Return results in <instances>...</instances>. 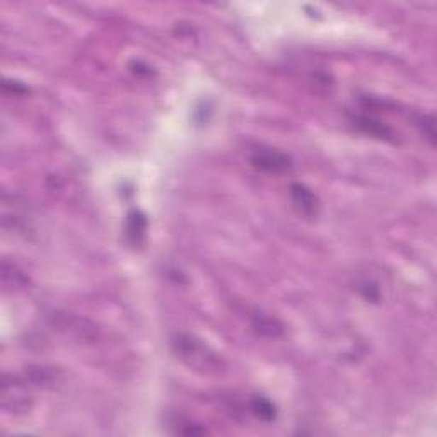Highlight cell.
Here are the masks:
<instances>
[{"label":"cell","instance_id":"ba28073f","mask_svg":"<svg viewBox=\"0 0 437 437\" xmlns=\"http://www.w3.org/2000/svg\"><path fill=\"white\" fill-rule=\"evenodd\" d=\"M250 411L265 424H270L277 419V406L268 398L260 397V394H256L250 400Z\"/></svg>","mask_w":437,"mask_h":437},{"label":"cell","instance_id":"8992f818","mask_svg":"<svg viewBox=\"0 0 437 437\" xmlns=\"http://www.w3.org/2000/svg\"><path fill=\"white\" fill-rule=\"evenodd\" d=\"M147 233V217L140 210H130L125 221V238L132 246H140Z\"/></svg>","mask_w":437,"mask_h":437},{"label":"cell","instance_id":"8fae6325","mask_svg":"<svg viewBox=\"0 0 437 437\" xmlns=\"http://www.w3.org/2000/svg\"><path fill=\"white\" fill-rule=\"evenodd\" d=\"M175 432L176 434H207V428L190 420H179L178 424H175Z\"/></svg>","mask_w":437,"mask_h":437},{"label":"cell","instance_id":"277c9868","mask_svg":"<svg viewBox=\"0 0 437 437\" xmlns=\"http://www.w3.org/2000/svg\"><path fill=\"white\" fill-rule=\"evenodd\" d=\"M352 125L359 130V132L365 133V135H371L374 138H380V140L393 142L394 140V132L385 121L372 115H354L350 118Z\"/></svg>","mask_w":437,"mask_h":437},{"label":"cell","instance_id":"3957f363","mask_svg":"<svg viewBox=\"0 0 437 437\" xmlns=\"http://www.w3.org/2000/svg\"><path fill=\"white\" fill-rule=\"evenodd\" d=\"M250 162L255 170L268 175H284L294 167L291 155L268 145H256L251 149Z\"/></svg>","mask_w":437,"mask_h":437},{"label":"cell","instance_id":"5b68a950","mask_svg":"<svg viewBox=\"0 0 437 437\" xmlns=\"http://www.w3.org/2000/svg\"><path fill=\"white\" fill-rule=\"evenodd\" d=\"M289 193H291L294 207L299 210V214H302L304 217L316 216L319 210V200L313 190H309L302 183H292L291 188H289Z\"/></svg>","mask_w":437,"mask_h":437},{"label":"cell","instance_id":"9c48e42d","mask_svg":"<svg viewBox=\"0 0 437 437\" xmlns=\"http://www.w3.org/2000/svg\"><path fill=\"white\" fill-rule=\"evenodd\" d=\"M2 282L6 289H18L24 287L28 284V277L24 272H21L18 265L9 263L7 260L2 262Z\"/></svg>","mask_w":437,"mask_h":437},{"label":"cell","instance_id":"6da1fadb","mask_svg":"<svg viewBox=\"0 0 437 437\" xmlns=\"http://www.w3.org/2000/svg\"><path fill=\"white\" fill-rule=\"evenodd\" d=\"M171 348L187 367L201 374H221L226 371V363L204 340L188 333H176L171 338Z\"/></svg>","mask_w":437,"mask_h":437},{"label":"cell","instance_id":"30bf717a","mask_svg":"<svg viewBox=\"0 0 437 437\" xmlns=\"http://www.w3.org/2000/svg\"><path fill=\"white\" fill-rule=\"evenodd\" d=\"M415 125H417L420 133H422L424 137L428 138V142L431 144H434V138H436V128H434V118L428 115H419L417 118H415Z\"/></svg>","mask_w":437,"mask_h":437},{"label":"cell","instance_id":"7a4b0ae2","mask_svg":"<svg viewBox=\"0 0 437 437\" xmlns=\"http://www.w3.org/2000/svg\"><path fill=\"white\" fill-rule=\"evenodd\" d=\"M29 382L23 376L4 374L2 380V406L9 414L21 415L31 409L33 402L29 397Z\"/></svg>","mask_w":437,"mask_h":437},{"label":"cell","instance_id":"7c38bea8","mask_svg":"<svg viewBox=\"0 0 437 437\" xmlns=\"http://www.w3.org/2000/svg\"><path fill=\"white\" fill-rule=\"evenodd\" d=\"M359 291H360V294H363V296L365 297V299L374 301V302L380 299V289H377L374 284H367V282H365V284L360 285Z\"/></svg>","mask_w":437,"mask_h":437},{"label":"cell","instance_id":"52a82bcc","mask_svg":"<svg viewBox=\"0 0 437 437\" xmlns=\"http://www.w3.org/2000/svg\"><path fill=\"white\" fill-rule=\"evenodd\" d=\"M251 326H253V330L256 331V333L263 335V337L275 338L284 333L282 323H280L279 319L268 316V314H265V313H255L253 316H251Z\"/></svg>","mask_w":437,"mask_h":437}]
</instances>
